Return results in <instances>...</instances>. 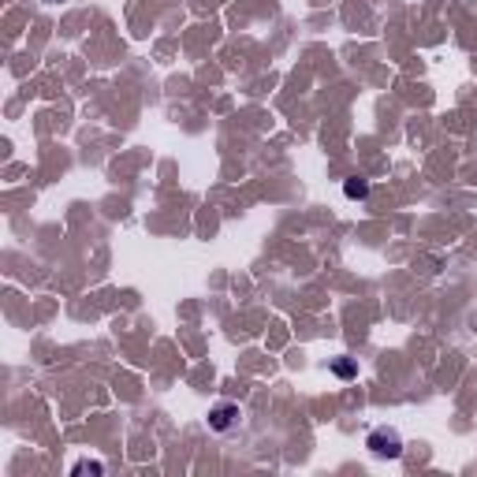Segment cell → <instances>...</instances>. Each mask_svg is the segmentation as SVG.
Wrapping results in <instances>:
<instances>
[{
	"label": "cell",
	"instance_id": "6da1fadb",
	"mask_svg": "<svg viewBox=\"0 0 477 477\" xmlns=\"http://www.w3.org/2000/svg\"><path fill=\"white\" fill-rule=\"evenodd\" d=\"M366 447L380 459H399L403 455V436L395 429H373L366 436Z\"/></svg>",
	"mask_w": 477,
	"mask_h": 477
},
{
	"label": "cell",
	"instance_id": "7a4b0ae2",
	"mask_svg": "<svg viewBox=\"0 0 477 477\" xmlns=\"http://www.w3.org/2000/svg\"><path fill=\"white\" fill-rule=\"evenodd\" d=\"M238 421H243L238 403H217L213 410H209V429H213V433H235Z\"/></svg>",
	"mask_w": 477,
	"mask_h": 477
},
{
	"label": "cell",
	"instance_id": "3957f363",
	"mask_svg": "<svg viewBox=\"0 0 477 477\" xmlns=\"http://www.w3.org/2000/svg\"><path fill=\"white\" fill-rule=\"evenodd\" d=\"M332 373H336L339 380H354V377H358V362L343 354V358H336V362H332Z\"/></svg>",
	"mask_w": 477,
	"mask_h": 477
},
{
	"label": "cell",
	"instance_id": "277c9868",
	"mask_svg": "<svg viewBox=\"0 0 477 477\" xmlns=\"http://www.w3.org/2000/svg\"><path fill=\"white\" fill-rule=\"evenodd\" d=\"M343 194H347V198H351V202H362V198L369 194V183L354 176V179H347V183H343Z\"/></svg>",
	"mask_w": 477,
	"mask_h": 477
},
{
	"label": "cell",
	"instance_id": "5b68a950",
	"mask_svg": "<svg viewBox=\"0 0 477 477\" xmlns=\"http://www.w3.org/2000/svg\"><path fill=\"white\" fill-rule=\"evenodd\" d=\"M86 470L90 473H101L104 466H101V462H78V466H75V473H86Z\"/></svg>",
	"mask_w": 477,
	"mask_h": 477
}]
</instances>
